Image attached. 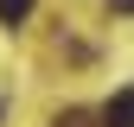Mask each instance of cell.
<instances>
[{"label":"cell","mask_w":134,"mask_h":127,"mask_svg":"<svg viewBox=\"0 0 134 127\" xmlns=\"http://www.w3.org/2000/svg\"><path fill=\"white\" fill-rule=\"evenodd\" d=\"M102 121H109V127H134V89H121V95H115Z\"/></svg>","instance_id":"6da1fadb"},{"label":"cell","mask_w":134,"mask_h":127,"mask_svg":"<svg viewBox=\"0 0 134 127\" xmlns=\"http://www.w3.org/2000/svg\"><path fill=\"white\" fill-rule=\"evenodd\" d=\"M115 7H121V13H134V0H115Z\"/></svg>","instance_id":"277c9868"},{"label":"cell","mask_w":134,"mask_h":127,"mask_svg":"<svg viewBox=\"0 0 134 127\" xmlns=\"http://www.w3.org/2000/svg\"><path fill=\"white\" fill-rule=\"evenodd\" d=\"M51 127H90V115H83V108H64V115H58Z\"/></svg>","instance_id":"3957f363"},{"label":"cell","mask_w":134,"mask_h":127,"mask_svg":"<svg viewBox=\"0 0 134 127\" xmlns=\"http://www.w3.org/2000/svg\"><path fill=\"white\" fill-rule=\"evenodd\" d=\"M26 13H32V0H0V26H19Z\"/></svg>","instance_id":"7a4b0ae2"}]
</instances>
